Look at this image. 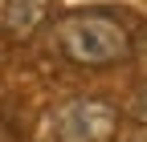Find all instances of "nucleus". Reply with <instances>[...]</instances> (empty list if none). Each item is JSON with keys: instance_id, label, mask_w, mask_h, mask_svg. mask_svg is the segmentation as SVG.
Wrapping results in <instances>:
<instances>
[{"instance_id": "nucleus-1", "label": "nucleus", "mask_w": 147, "mask_h": 142, "mask_svg": "<svg viewBox=\"0 0 147 142\" xmlns=\"http://www.w3.org/2000/svg\"><path fill=\"white\" fill-rule=\"evenodd\" d=\"M53 45L69 65L110 69L135 57L139 21L119 8H69L53 21Z\"/></svg>"}, {"instance_id": "nucleus-2", "label": "nucleus", "mask_w": 147, "mask_h": 142, "mask_svg": "<svg viewBox=\"0 0 147 142\" xmlns=\"http://www.w3.org/2000/svg\"><path fill=\"white\" fill-rule=\"evenodd\" d=\"M53 142H110L119 134V106L106 98H69L49 118Z\"/></svg>"}, {"instance_id": "nucleus-3", "label": "nucleus", "mask_w": 147, "mask_h": 142, "mask_svg": "<svg viewBox=\"0 0 147 142\" xmlns=\"http://www.w3.org/2000/svg\"><path fill=\"white\" fill-rule=\"evenodd\" d=\"M49 0H0V33L4 37H29V33L45 21Z\"/></svg>"}, {"instance_id": "nucleus-4", "label": "nucleus", "mask_w": 147, "mask_h": 142, "mask_svg": "<svg viewBox=\"0 0 147 142\" xmlns=\"http://www.w3.org/2000/svg\"><path fill=\"white\" fill-rule=\"evenodd\" d=\"M131 118L139 122V126H147V85L135 94V102H131Z\"/></svg>"}, {"instance_id": "nucleus-5", "label": "nucleus", "mask_w": 147, "mask_h": 142, "mask_svg": "<svg viewBox=\"0 0 147 142\" xmlns=\"http://www.w3.org/2000/svg\"><path fill=\"white\" fill-rule=\"evenodd\" d=\"M0 142H21V130H16L4 114H0Z\"/></svg>"}, {"instance_id": "nucleus-6", "label": "nucleus", "mask_w": 147, "mask_h": 142, "mask_svg": "<svg viewBox=\"0 0 147 142\" xmlns=\"http://www.w3.org/2000/svg\"><path fill=\"white\" fill-rule=\"evenodd\" d=\"M4 61H8V49H4V45H0V69H4Z\"/></svg>"}]
</instances>
